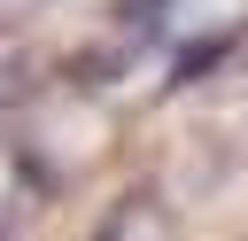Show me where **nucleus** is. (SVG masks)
<instances>
[{"label": "nucleus", "mask_w": 248, "mask_h": 241, "mask_svg": "<svg viewBox=\"0 0 248 241\" xmlns=\"http://www.w3.org/2000/svg\"><path fill=\"white\" fill-rule=\"evenodd\" d=\"M101 241H178V233H170V218H163V210L140 194V202H124V210L101 225Z\"/></svg>", "instance_id": "f257e3e1"}, {"label": "nucleus", "mask_w": 248, "mask_h": 241, "mask_svg": "<svg viewBox=\"0 0 248 241\" xmlns=\"http://www.w3.org/2000/svg\"><path fill=\"white\" fill-rule=\"evenodd\" d=\"M23 93H31V54H23L16 39H0V117H8Z\"/></svg>", "instance_id": "f03ea898"}]
</instances>
